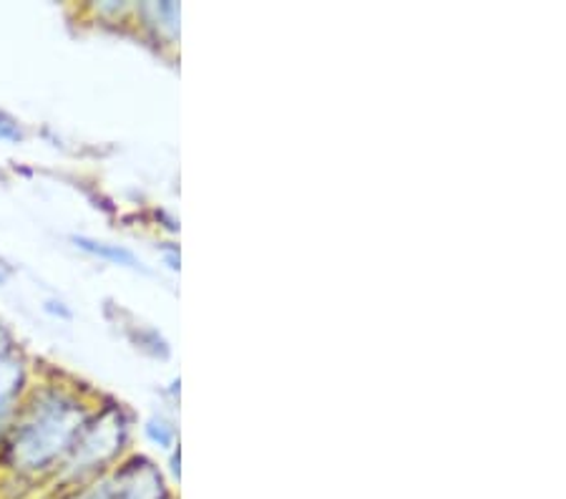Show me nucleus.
<instances>
[{"instance_id":"nucleus-1","label":"nucleus","mask_w":566,"mask_h":499,"mask_svg":"<svg viewBox=\"0 0 566 499\" xmlns=\"http://www.w3.org/2000/svg\"><path fill=\"white\" fill-rule=\"evenodd\" d=\"M81 429V412L66 398H53L35 408L33 419L18 429L11 444V459L18 469H45L59 454L73 447Z\"/></svg>"},{"instance_id":"nucleus-2","label":"nucleus","mask_w":566,"mask_h":499,"mask_svg":"<svg viewBox=\"0 0 566 499\" xmlns=\"http://www.w3.org/2000/svg\"><path fill=\"white\" fill-rule=\"evenodd\" d=\"M76 242V248L91 252V256L96 258H104L108 262H116V266H126V268H142L139 258L134 256L132 250L126 248H118V245H108V242H98V240H91V238H73Z\"/></svg>"},{"instance_id":"nucleus-3","label":"nucleus","mask_w":566,"mask_h":499,"mask_svg":"<svg viewBox=\"0 0 566 499\" xmlns=\"http://www.w3.org/2000/svg\"><path fill=\"white\" fill-rule=\"evenodd\" d=\"M0 139L3 142H21L23 132L13 116H8L6 112H0Z\"/></svg>"},{"instance_id":"nucleus-4","label":"nucleus","mask_w":566,"mask_h":499,"mask_svg":"<svg viewBox=\"0 0 566 499\" xmlns=\"http://www.w3.org/2000/svg\"><path fill=\"white\" fill-rule=\"evenodd\" d=\"M146 434H149L154 441H159L161 447H169L171 439H175V432H171V426H167L164 422H159V424L151 422L149 426H146Z\"/></svg>"},{"instance_id":"nucleus-5","label":"nucleus","mask_w":566,"mask_h":499,"mask_svg":"<svg viewBox=\"0 0 566 499\" xmlns=\"http://www.w3.org/2000/svg\"><path fill=\"white\" fill-rule=\"evenodd\" d=\"M8 412H11V398H8V396H0V424L6 422Z\"/></svg>"},{"instance_id":"nucleus-6","label":"nucleus","mask_w":566,"mask_h":499,"mask_svg":"<svg viewBox=\"0 0 566 499\" xmlns=\"http://www.w3.org/2000/svg\"><path fill=\"white\" fill-rule=\"evenodd\" d=\"M81 499H108V485L94 489V492L86 495V497H81Z\"/></svg>"},{"instance_id":"nucleus-7","label":"nucleus","mask_w":566,"mask_h":499,"mask_svg":"<svg viewBox=\"0 0 566 499\" xmlns=\"http://www.w3.org/2000/svg\"><path fill=\"white\" fill-rule=\"evenodd\" d=\"M8 346V335H6V331L0 329V358H3V349Z\"/></svg>"}]
</instances>
